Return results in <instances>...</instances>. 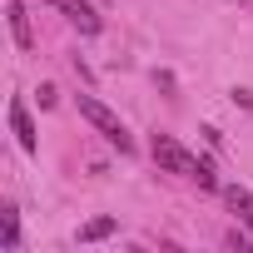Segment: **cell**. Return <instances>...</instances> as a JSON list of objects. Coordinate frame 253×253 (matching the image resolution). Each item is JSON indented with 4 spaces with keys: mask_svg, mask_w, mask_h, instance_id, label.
<instances>
[{
    "mask_svg": "<svg viewBox=\"0 0 253 253\" xmlns=\"http://www.w3.org/2000/svg\"><path fill=\"white\" fill-rule=\"evenodd\" d=\"M80 114L94 124V129H99V134H104V139H109L119 154H134V139H129V129H124V119H119L109 104H99L94 94H80Z\"/></svg>",
    "mask_w": 253,
    "mask_h": 253,
    "instance_id": "obj_1",
    "label": "cell"
},
{
    "mask_svg": "<svg viewBox=\"0 0 253 253\" xmlns=\"http://www.w3.org/2000/svg\"><path fill=\"white\" fill-rule=\"evenodd\" d=\"M154 159H159V169H169V174H184V179H194V169H199V154H189L174 134H154Z\"/></svg>",
    "mask_w": 253,
    "mask_h": 253,
    "instance_id": "obj_2",
    "label": "cell"
},
{
    "mask_svg": "<svg viewBox=\"0 0 253 253\" xmlns=\"http://www.w3.org/2000/svg\"><path fill=\"white\" fill-rule=\"evenodd\" d=\"M10 129H15V139H20V149H25V154H35V149H40L35 119H30V109H25V99H20V94L10 99Z\"/></svg>",
    "mask_w": 253,
    "mask_h": 253,
    "instance_id": "obj_3",
    "label": "cell"
},
{
    "mask_svg": "<svg viewBox=\"0 0 253 253\" xmlns=\"http://www.w3.org/2000/svg\"><path fill=\"white\" fill-rule=\"evenodd\" d=\"M45 5L65 10V20H70V25H80L84 35H94V30H99V15H94V5H84V0H45Z\"/></svg>",
    "mask_w": 253,
    "mask_h": 253,
    "instance_id": "obj_4",
    "label": "cell"
},
{
    "mask_svg": "<svg viewBox=\"0 0 253 253\" xmlns=\"http://www.w3.org/2000/svg\"><path fill=\"white\" fill-rule=\"evenodd\" d=\"M5 10H10V35H15V45H20V50H35V30H30L25 5H20V0H5Z\"/></svg>",
    "mask_w": 253,
    "mask_h": 253,
    "instance_id": "obj_5",
    "label": "cell"
},
{
    "mask_svg": "<svg viewBox=\"0 0 253 253\" xmlns=\"http://www.w3.org/2000/svg\"><path fill=\"white\" fill-rule=\"evenodd\" d=\"M223 204H228V209L248 223V233H253V194H248V189H238V184H228V189H223Z\"/></svg>",
    "mask_w": 253,
    "mask_h": 253,
    "instance_id": "obj_6",
    "label": "cell"
},
{
    "mask_svg": "<svg viewBox=\"0 0 253 253\" xmlns=\"http://www.w3.org/2000/svg\"><path fill=\"white\" fill-rule=\"evenodd\" d=\"M109 233H119V218H89V223H80L75 243H99V238H109Z\"/></svg>",
    "mask_w": 253,
    "mask_h": 253,
    "instance_id": "obj_7",
    "label": "cell"
},
{
    "mask_svg": "<svg viewBox=\"0 0 253 253\" xmlns=\"http://www.w3.org/2000/svg\"><path fill=\"white\" fill-rule=\"evenodd\" d=\"M0 233H5V248H15V243H20V218H15V204H5V209H0Z\"/></svg>",
    "mask_w": 253,
    "mask_h": 253,
    "instance_id": "obj_8",
    "label": "cell"
},
{
    "mask_svg": "<svg viewBox=\"0 0 253 253\" xmlns=\"http://www.w3.org/2000/svg\"><path fill=\"white\" fill-rule=\"evenodd\" d=\"M194 184H199V189H218V174H213V164H209V159H199V169H194Z\"/></svg>",
    "mask_w": 253,
    "mask_h": 253,
    "instance_id": "obj_9",
    "label": "cell"
},
{
    "mask_svg": "<svg viewBox=\"0 0 253 253\" xmlns=\"http://www.w3.org/2000/svg\"><path fill=\"white\" fill-rule=\"evenodd\" d=\"M223 243H228V248H238V253H248V248H253V238H243L238 228H228V233H223Z\"/></svg>",
    "mask_w": 253,
    "mask_h": 253,
    "instance_id": "obj_10",
    "label": "cell"
},
{
    "mask_svg": "<svg viewBox=\"0 0 253 253\" xmlns=\"http://www.w3.org/2000/svg\"><path fill=\"white\" fill-rule=\"evenodd\" d=\"M55 99H60V89H55V84H40V109H50Z\"/></svg>",
    "mask_w": 253,
    "mask_h": 253,
    "instance_id": "obj_11",
    "label": "cell"
},
{
    "mask_svg": "<svg viewBox=\"0 0 253 253\" xmlns=\"http://www.w3.org/2000/svg\"><path fill=\"white\" fill-rule=\"evenodd\" d=\"M233 104H243V109H253V89H233Z\"/></svg>",
    "mask_w": 253,
    "mask_h": 253,
    "instance_id": "obj_12",
    "label": "cell"
}]
</instances>
